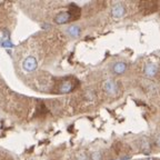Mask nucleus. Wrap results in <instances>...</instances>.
Wrapping results in <instances>:
<instances>
[{"label": "nucleus", "instance_id": "obj_1", "mask_svg": "<svg viewBox=\"0 0 160 160\" xmlns=\"http://www.w3.org/2000/svg\"><path fill=\"white\" fill-rule=\"evenodd\" d=\"M37 66H38V62H37V59L34 58V57H28V58H26L25 61L22 62V68H23V70L25 71H28V72H31V71H34L36 69H37Z\"/></svg>", "mask_w": 160, "mask_h": 160}, {"label": "nucleus", "instance_id": "obj_2", "mask_svg": "<svg viewBox=\"0 0 160 160\" xmlns=\"http://www.w3.org/2000/svg\"><path fill=\"white\" fill-rule=\"evenodd\" d=\"M140 8L142 9L143 13L148 15V13H152L156 11L158 9V4L155 1H145L140 4Z\"/></svg>", "mask_w": 160, "mask_h": 160}, {"label": "nucleus", "instance_id": "obj_3", "mask_svg": "<svg viewBox=\"0 0 160 160\" xmlns=\"http://www.w3.org/2000/svg\"><path fill=\"white\" fill-rule=\"evenodd\" d=\"M71 20L72 19L68 11L58 13L55 18V21L57 22V23H67V22H69V21H71Z\"/></svg>", "mask_w": 160, "mask_h": 160}, {"label": "nucleus", "instance_id": "obj_4", "mask_svg": "<svg viewBox=\"0 0 160 160\" xmlns=\"http://www.w3.org/2000/svg\"><path fill=\"white\" fill-rule=\"evenodd\" d=\"M112 15H114V17L116 18L122 17V16L125 15V8H123V6H121L120 4H114V8H112Z\"/></svg>", "mask_w": 160, "mask_h": 160}, {"label": "nucleus", "instance_id": "obj_5", "mask_svg": "<svg viewBox=\"0 0 160 160\" xmlns=\"http://www.w3.org/2000/svg\"><path fill=\"white\" fill-rule=\"evenodd\" d=\"M75 88V86H73V84H72V81H69V80H67V81H63L62 84L60 86V92H70L72 89Z\"/></svg>", "mask_w": 160, "mask_h": 160}, {"label": "nucleus", "instance_id": "obj_6", "mask_svg": "<svg viewBox=\"0 0 160 160\" xmlns=\"http://www.w3.org/2000/svg\"><path fill=\"white\" fill-rule=\"evenodd\" d=\"M105 90L110 95H114L116 91H117V84H114V81L111 80H108L105 84Z\"/></svg>", "mask_w": 160, "mask_h": 160}, {"label": "nucleus", "instance_id": "obj_7", "mask_svg": "<svg viewBox=\"0 0 160 160\" xmlns=\"http://www.w3.org/2000/svg\"><path fill=\"white\" fill-rule=\"evenodd\" d=\"M68 12H69V15H70V17H71L72 20H76V19H78L80 16V9L77 7L76 4H71Z\"/></svg>", "mask_w": 160, "mask_h": 160}, {"label": "nucleus", "instance_id": "obj_8", "mask_svg": "<svg viewBox=\"0 0 160 160\" xmlns=\"http://www.w3.org/2000/svg\"><path fill=\"white\" fill-rule=\"evenodd\" d=\"M145 72H146V75L149 77L155 76L157 72V66L153 65V63H147L146 67H145Z\"/></svg>", "mask_w": 160, "mask_h": 160}, {"label": "nucleus", "instance_id": "obj_9", "mask_svg": "<svg viewBox=\"0 0 160 160\" xmlns=\"http://www.w3.org/2000/svg\"><path fill=\"white\" fill-rule=\"evenodd\" d=\"M126 68H127V65L125 62H118L114 65V71L116 72V73H122V72H125Z\"/></svg>", "mask_w": 160, "mask_h": 160}, {"label": "nucleus", "instance_id": "obj_10", "mask_svg": "<svg viewBox=\"0 0 160 160\" xmlns=\"http://www.w3.org/2000/svg\"><path fill=\"white\" fill-rule=\"evenodd\" d=\"M68 34L72 36V37H78L80 34V28L77 27V26H72L68 29Z\"/></svg>", "mask_w": 160, "mask_h": 160}, {"label": "nucleus", "instance_id": "obj_11", "mask_svg": "<svg viewBox=\"0 0 160 160\" xmlns=\"http://www.w3.org/2000/svg\"><path fill=\"white\" fill-rule=\"evenodd\" d=\"M78 160H88V157L86 156L84 152H81L78 155Z\"/></svg>", "mask_w": 160, "mask_h": 160}, {"label": "nucleus", "instance_id": "obj_12", "mask_svg": "<svg viewBox=\"0 0 160 160\" xmlns=\"http://www.w3.org/2000/svg\"><path fill=\"white\" fill-rule=\"evenodd\" d=\"M1 45H2L4 47H10V46H11V43H10L9 41H4Z\"/></svg>", "mask_w": 160, "mask_h": 160}, {"label": "nucleus", "instance_id": "obj_13", "mask_svg": "<svg viewBox=\"0 0 160 160\" xmlns=\"http://www.w3.org/2000/svg\"><path fill=\"white\" fill-rule=\"evenodd\" d=\"M158 145L160 146V136H159V138H158Z\"/></svg>", "mask_w": 160, "mask_h": 160}]
</instances>
